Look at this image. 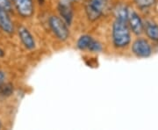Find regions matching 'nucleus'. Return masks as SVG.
Returning a JSON list of instances; mask_svg holds the SVG:
<instances>
[{
    "label": "nucleus",
    "mask_w": 158,
    "mask_h": 130,
    "mask_svg": "<svg viewBox=\"0 0 158 130\" xmlns=\"http://www.w3.org/2000/svg\"><path fill=\"white\" fill-rule=\"evenodd\" d=\"M113 44L118 48H122L131 41L130 30L127 22L116 19L113 26Z\"/></svg>",
    "instance_id": "1"
},
{
    "label": "nucleus",
    "mask_w": 158,
    "mask_h": 130,
    "mask_svg": "<svg viewBox=\"0 0 158 130\" xmlns=\"http://www.w3.org/2000/svg\"><path fill=\"white\" fill-rule=\"evenodd\" d=\"M49 26L59 40H65L68 39L69 33L67 27V24L62 19L56 16H51L49 19Z\"/></svg>",
    "instance_id": "2"
},
{
    "label": "nucleus",
    "mask_w": 158,
    "mask_h": 130,
    "mask_svg": "<svg viewBox=\"0 0 158 130\" xmlns=\"http://www.w3.org/2000/svg\"><path fill=\"white\" fill-rule=\"evenodd\" d=\"M132 50L134 54L138 57H150L151 55V47L147 40L144 39H138L136 40L132 46Z\"/></svg>",
    "instance_id": "3"
},
{
    "label": "nucleus",
    "mask_w": 158,
    "mask_h": 130,
    "mask_svg": "<svg viewBox=\"0 0 158 130\" xmlns=\"http://www.w3.org/2000/svg\"><path fill=\"white\" fill-rule=\"evenodd\" d=\"M19 15L24 18L31 17L34 13V4L32 0H12Z\"/></svg>",
    "instance_id": "4"
},
{
    "label": "nucleus",
    "mask_w": 158,
    "mask_h": 130,
    "mask_svg": "<svg viewBox=\"0 0 158 130\" xmlns=\"http://www.w3.org/2000/svg\"><path fill=\"white\" fill-rule=\"evenodd\" d=\"M127 21L129 22V26L133 33L136 35H139L142 33L144 26L141 21L140 16L136 13L135 11H128V19Z\"/></svg>",
    "instance_id": "5"
},
{
    "label": "nucleus",
    "mask_w": 158,
    "mask_h": 130,
    "mask_svg": "<svg viewBox=\"0 0 158 130\" xmlns=\"http://www.w3.org/2000/svg\"><path fill=\"white\" fill-rule=\"evenodd\" d=\"M18 33L24 46L27 49H30V50L34 49L35 48V41H34L33 35L28 31V29L26 28L25 27H19L18 28Z\"/></svg>",
    "instance_id": "6"
},
{
    "label": "nucleus",
    "mask_w": 158,
    "mask_h": 130,
    "mask_svg": "<svg viewBox=\"0 0 158 130\" xmlns=\"http://www.w3.org/2000/svg\"><path fill=\"white\" fill-rule=\"evenodd\" d=\"M58 11L61 17L62 18V20L67 25H70L73 19V11L69 2H60L58 6Z\"/></svg>",
    "instance_id": "7"
},
{
    "label": "nucleus",
    "mask_w": 158,
    "mask_h": 130,
    "mask_svg": "<svg viewBox=\"0 0 158 130\" xmlns=\"http://www.w3.org/2000/svg\"><path fill=\"white\" fill-rule=\"evenodd\" d=\"M0 28L7 34H11L14 32L13 23L9 17L7 11L0 8Z\"/></svg>",
    "instance_id": "8"
},
{
    "label": "nucleus",
    "mask_w": 158,
    "mask_h": 130,
    "mask_svg": "<svg viewBox=\"0 0 158 130\" xmlns=\"http://www.w3.org/2000/svg\"><path fill=\"white\" fill-rule=\"evenodd\" d=\"M148 37L152 40H158V25L154 22H147L144 27Z\"/></svg>",
    "instance_id": "9"
},
{
    "label": "nucleus",
    "mask_w": 158,
    "mask_h": 130,
    "mask_svg": "<svg viewBox=\"0 0 158 130\" xmlns=\"http://www.w3.org/2000/svg\"><path fill=\"white\" fill-rule=\"evenodd\" d=\"M115 16L116 19L121 21L127 22L128 19V10L127 6L123 5H119L115 9Z\"/></svg>",
    "instance_id": "10"
},
{
    "label": "nucleus",
    "mask_w": 158,
    "mask_h": 130,
    "mask_svg": "<svg viewBox=\"0 0 158 130\" xmlns=\"http://www.w3.org/2000/svg\"><path fill=\"white\" fill-rule=\"evenodd\" d=\"M85 11H86V14H87V16L89 18V19H90V20H92V21L96 20L98 19H99L102 15V12H100L99 11H98L97 9H95V8L93 7V6H90L89 3L86 5Z\"/></svg>",
    "instance_id": "11"
},
{
    "label": "nucleus",
    "mask_w": 158,
    "mask_h": 130,
    "mask_svg": "<svg viewBox=\"0 0 158 130\" xmlns=\"http://www.w3.org/2000/svg\"><path fill=\"white\" fill-rule=\"evenodd\" d=\"M91 40H92V38L90 36H89V35H82L78 39V40H77V48H78L79 49H81V50L88 49Z\"/></svg>",
    "instance_id": "12"
},
{
    "label": "nucleus",
    "mask_w": 158,
    "mask_h": 130,
    "mask_svg": "<svg viewBox=\"0 0 158 130\" xmlns=\"http://www.w3.org/2000/svg\"><path fill=\"white\" fill-rule=\"evenodd\" d=\"M107 3L108 0H90L89 2L90 6H93L95 9H97L98 11H99L102 13L107 6Z\"/></svg>",
    "instance_id": "13"
},
{
    "label": "nucleus",
    "mask_w": 158,
    "mask_h": 130,
    "mask_svg": "<svg viewBox=\"0 0 158 130\" xmlns=\"http://www.w3.org/2000/svg\"><path fill=\"white\" fill-rule=\"evenodd\" d=\"M13 92V86L11 84L0 85V93L4 96H10Z\"/></svg>",
    "instance_id": "14"
},
{
    "label": "nucleus",
    "mask_w": 158,
    "mask_h": 130,
    "mask_svg": "<svg viewBox=\"0 0 158 130\" xmlns=\"http://www.w3.org/2000/svg\"><path fill=\"white\" fill-rule=\"evenodd\" d=\"M88 50L91 51V52H95V53L100 52V51H102V45L98 41H97L94 39H92L90 46L88 48Z\"/></svg>",
    "instance_id": "15"
},
{
    "label": "nucleus",
    "mask_w": 158,
    "mask_h": 130,
    "mask_svg": "<svg viewBox=\"0 0 158 130\" xmlns=\"http://www.w3.org/2000/svg\"><path fill=\"white\" fill-rule=\"evenodd\" d=\"M156 3V0H135V4L141 8L149 7Z\"/></svg>",
    "instance_id": "16"
},
{
    "label": "nucleus",
    "mask_w": 158,
    "mask_h": 130,
    "mask_svg": "<svg viewBox=\"0 0 158 130\" xmlns=\"http://www.w3.org/2000/svg\"><path fill=\"white\" fill-rule=\"evenodd\" d=\"M0 8L4 9L6 11H11V5L10 0H0Z\"/></svg>",
    "instance_id": "17"
},
{
    "label": "nucleus",
    "mask_w": 158,
    "mask_h": 130,
    "mask_svg": "<svg viewBox=\"0 0 158 130\" xmlns=\"http://www.w3.org/2000/svg\"><path fill=\"white\" fill-rule=\"evenodd\" d=\"M5 79H6V74L4 73L2 70H0V85H2L4 83Z\"/></svg>",
    "instance_id": "18"
},
{
    "label": "nucleus",
    "mask_w": 158,
    "mask_h": 130,
    "mask_svg": "<svg viewBox=\"0 0 158 130\" xmlns=\"http://www.w3.org/2000/svg\"><path fill=\"white\" fill-rule=\"evenodd\" d=\"M4 56H5V52L3 49L0 48V57H4Z\"/></svg>",
    "instance_id": "19"
},
{
    "label": "nucleus",
    "mask_w": 158,
    "mask_h": 130,
    "mask_svg": "<svg viewBox=\"0 0 158 130\" xmlns=\"http://www.w3.org/2000/svg\"><path fill=\"white\" fill-rule=\"evenodd\" d=\"M39 2L40 3H42V2H43V0H39Z\"/></svg>",
    "instance_id": "20"
},
{
    "label": "nucleus",
    "mask_w": 158,
    "mask_h": 130,
    "mask_svg": "<svg viewBox=\"0 0 158 130\" xmlns=\"http://www.w3.org/2000/svg\"><path fill=\"white\" fill-rule=\"evenodd\" d=\"M0 128H1V122H0Z\"/></svg>",
    "instance_id": "21"
}]
</instances>
